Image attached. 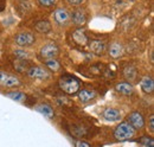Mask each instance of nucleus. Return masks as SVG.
<instances>
[{
  "label": "nucleus",
  "instance_id": "nucleus-1",
  "mask_svg": "<svg viewBox=\"0 0 154 147\" xmlns=\"http://www.w3.org/2000/svg\"><path fill=\"white\" fill-rule=\"evenodd\" d=\"M59 87L65 94L74 95L79 90V82L77 78L72 77V76L64 75L59 78Z\"/></svg>",
  "mask_w": 154,
  "mask_h": 147
},
{
  "label": "nucleus",
  "instance_id": "nucleus-2",
  "mask_svg": "<svg viewBox=\"0 0 154 147\" xmlns=\"http://www.w3.org/2000/svg\"><path fill=\"white\" fill-rule=\"evenodd\" d=\"M133 134H134V128L127 122L120 124L114 132V135L117 140H127V139L132 138Z\"/></svg>",
  "mask_w": 154,
  "mask_h": 147
},
{
  "label": "nucleus",
  "instance_id": "nucleus-3",
  "mask_svg": "<svg viewBox=\"0 0 154 147\" xmlns=\"http://www.w3.org/2000/svg\"><path fill=\"white\" fill-rule=\"evenodd\" d=\"M58 54H59V49H58V46L54 42L45 44V45L40 49V56H42L43 58H45V59H52V58H55Z\"/></svg>",
  "mask_w": 154,
  "mask_h": 147
},
{
  "label": "nucleus",
  "instance_id": "nucleus-4",
  "mask_svg": "<svg viewBox=\"0 0 154 147\" xmlns=\"http://www.w3.org/2000/svg\"><path fill=\"white\" fill-rule=\"evenodd\" d=\"M0 84L4 86V87L12 88V87L19 86L20 81L18 77H16L13 75H10V74H6L4 73V71H0Z\"/></svg>",
  "mask_w": 154,
  "mask_h": 147
},
{
  "label": "nucleus",
  "instance_id": "nucleus-5",
  "mask_svg": "<svg viewBox=\"0 0 154 147\" xmlns=\"http://www.w3.org/2000/svg\"><path fill=\"white\" fill-rule=\"evenodd\" d=\"M35 36L30 32H21L16 36V43L17 45H19L21 48H26V46H31L35 43Z\"/></svg>",
  "mask_w": 154,
  "mask_h": 147
},
{
  "label": "nucleus",
  "instance_id": "nucleus-6",
  "mask_svg": "<svg viewBox=\"0 0 154 147\" xmlns=\"http://www.w3.org/2000/svg\"><path fill=\"white\" fill-rule=\"evenodd\" d=\"M27 75L31 78H37V80H45L50 77V74L42 67H31L27 69Z\"/></svg>",
  "mask_w": 154,
  "mask_h": 147
},
{
  "label": "nucleus",
  "instance_id": "nucleus-7",
  "mask_svg": "<svg viewBox=\"0 0 154 147\" xmlns=\"http://www.w3.org/2000/svg\"><path fill=\"white\" fill-rule=\"evenodd\" d=\"M128 120H129V125L132 127H134L136 129L142 128L145 126V120H143V116L137 113V111H134L129 116H128Z\"/></svg>",
  "mask_w": 154,
  "mask_h": 147
},
{
  "label": "nucleus",
  "instance_id": "nucleus-8",
  "mask_svg": "<svg viewBox=\"0 0 154 147\" xmlns=\"http://www.w3.org/2000/svg\"><path fill=\"white\" fill-rule=\"evenodd\" d=\"M54 18H55V20L57 21L59 25H65L69 21V19H70V14L64 8H57L54 12Z\"/></svg>",
  "mask_w": 154,
  "mask_h": 147
},
{
  "label": "nucleus",
  "instance_id": "nucleus-9",
  "mask_svg": "<svg viewBox=\"0 0 154 147\" xmlns=\"http://www.w3.org/2000/svg\"><path fill=\"white\" fill-rule=\"evenodd\" d=\"M72 39L78 45H85L88 43V37H87V35L84 33V31L82 29H78L72 33Z\"/></svg>",
  "mask_w": 154,
  "mask_h": 147
},
{
  "label": "nucleus",
  "instance_id": "nucleus-10",
  "mask_svg": "<svg viewBox=\"0 0 154 147\" xmlns=\"http://www.w3.org/2000/svg\"><path fill=\"white\" fill-rule=\"evenodd\" d=\"M115 89L120 94H123V95H132L134 92V88L131 83H127V82H122V83H119L116 84Z\"/></svg>",
  "mask_w": 154,
  "mask_h": 147
},
{
  "label": "nucleus",
  "instance_id": "nucleus-11",
  "mask_svg": "<svg viewBox=\"0 0 154 147\" xmlns=\"http://www.w3.org/2000/svg\"><path fill=\"white\" fill-rule=\"evenodd\" d=\"M90 50H91L95 55L101 56L104 52V50H106V45H104V43L101 42V40H93V42L90 43Z\"/></svg>",
  "mask_w": 154,
  "mask_h": 147
},
{
  "label": "nucleus",
  "instance_id": "nucleus-12",
  "mask_svg": "<svg viewBox=\"0 0 154 147\" xmlns=\"http://www.w3.org/2000/svg\"><path fill=\"white\" fill-rule=\"evenodd\" d=\"M120 116H121L120 111L114 109V108H108L103 111V117L108 121H116L120 119Z\"/></svg>",
  "mask_w": 154,
  "mask_h": 147
},
{
  "label": "nucleus",
  "instance_id": "nucleus-13",
  "mask_svg": "<svg viewBox=\"0 0 154 147\" xmlns=\"http://www.w3.org/2000/svg\"><path fill=\"white\" fill-rule=\"evenodd\" d=\"M109 55L113 58H119L123 55V46L120 43H113L109 48Z\"/></svg>",
  "mask_w": 154,
  "mask_h": 147
},
{
  "label": "nucleus",
  "instance_id": "nucleus-14",
  "mask_svg": "<svg viewBox=\"0 0 154 147\" xmlns=\"http://www.w3.org/2000/svg\"><path fill=\"white\" fill-rule=\"evenodd\" d=\"M141 88L142 90L147 94H151L154 90V82L152 77H145L142 81H141Z\"/></svg>",
  "mask_w": 154,
  "mask_h": 147
},
{
  "label": "nucleus",
  "instance_id": "nucleus-15",
  "mask_svg": "<svg viewBox=\"0 0 154 147\" xmlns=\"http://www.w3.org/2000/svg\"><path fill=\"white\" fill-rule=\"evenodd\" d=\"M85 14L82 10H76L72 12V21L76 24V25H83L85 23Z\"/></svg>",
  "mask_w": 154,
  "mask_h": 147
},
{
  "label": "nucleus",
  "instance_id": "nucleus-16",
  "mask_svg": "<svg viewBox=\"0 0 154 147\" xmlns=\"http://www.w3.org/2000/svg\"><path fill=\"white\" fill-rule=\"evenodd\" d=\"M36 30L39 33H48L51 31V24L46 20H40L36 24Z\"/></svg>",
  "mask_w": 154,
  "mask_h": 147
},
{
  "label": "nucleus",
  "instance_id": "nucleus-17",
  "mask_svg": "<svg viewBox=\"0 0 154 147\" xmlns=\"http://www.w3.org/2000/svg\"><path fill=\"white\" fill-rule=\"evenodd\" d=\"M78 96H79V100L82 102H89V101H91L95 97V92L87 90V89H82L78 92Z\"/></svg>",
  "mask_w": 154,
  "mask_h": 147
},
{
  "label": "nucleus",
  "instance_id": "nucleus-18",
  "mask_svg": "<svg viewBox=\"0 0 154 147\" xmlns=\"http://www.w3.org/2000/svg\"><path fill=\"white\" fill-rule=\"evenodd\" d=\"M123 75H125V77L128 81H134L135 78H136V69H135L134 67H132V65H128V67L125 68Z\"/></svg>",
  "mask_w": 154,
  "mask_h": 147
},
{
  "label": "nucleus",
  "instance_id": "nucleus-19",
  "mask_svg": "<svg viewBox=\"0 0 154 147\" xmlns=\"http://www.w3.org/2000/svg\"><path fill=\"white\" fill-rule=\"evenodd\" d=\"M37 110H38L39 113L44 114L46 117H52L54 116V110H52V108L50 106H48V105H40V106L37 107Z\"/></svg>",
  "mask_w": 154,
  "mask_h": 147
},
{
  "label": "nucleus",
  "instance_id": "nucleus-20",
  "mask_svg": "<svg viewBox=\"0 0 154 147\" xmlns=\"http://www.w3.org/2000/svg\"><path fill=\"white\" fill-rule=\"evenodd\" d=\"M7 96H8L10 99L17 101V102H23V101L26 100V95L23 94V92H11L7 94Z\"/></svg>",
  "mask_w": 154,
  "mask_h": 147
},
{
  "label": "nucleus",
  "instance_id": "nucleus-21",
  "mask_svg": "<svg viewBox=\"0 0 154 147\" xmlns=\"http://www.w3.org/2000/svg\"><path fill=\"white\" fill-rule=\"evenodd\" d=\"M45 65H46L50 70H52V71H58V70L60 69L59 62L56 61L55 58H52V59H46V61H45Z\"/></svg>",
  "mask_w": 154,
  "mask_h": 147
},
{
  "label": "nucleus",
  "instance_id": "nucleus-22",
  "mask_svg": "<svg viewBox=\"0 0 154 147\" xmlns=\"http://www.w3.org/2000/svg\"><path fill=\"white\" fill-rule=\"evenodd\" d=\"M14 68H16L19 73L25 71V69H26V62H25V59H20V61L14 62Z\"/></svg>",
  "mask_w": 154,
  "mask_h": 147
},
{
  "label": "nucleus",
  "instance_id": "nucleus-23",
  "mask_svg": "<svg viewBox=\"0 0 154 147\" xmlns=\"http://www.w3.org/2000/svg\"><path fill=\"white\" fill-rule=\"evenodd\" d=\"M14 55L17 56L19 59H25V58L29 57V54L26 51H24V50H16L14 51Z\"/></svg>",
  "mask_w": 154,
  "mask_h": 147
},
{
  "label": "nucleus",
  "instance_id": "nucleus-24",
  "mask_svg": "<svg viewBox=\"0 0 154 147\" xmlns=\"http://www.w3.org/2000/svg\"><path fill=\"white\" fill-rule=\"evenodd\" d=\"M39 4L40 5H43V6H46V7H49V6H52L55 2H56V0H38Z\"/></svg>",
  "mask_w": 154,
  "mask_h": 147
},
{
  "label": "nucleus",
  "instance_id": "nucleus-25",
  "mask_svg": "<svg viewBox=\"0 0 154 147\" xmlns=\"http://www.w3.org/2000/svg\"><path fill=\"white\" fill-rule=\"evenodd\" d=\"M77 147H90V145L88 144V142H85V141H78L76 144Z\"/></svg>",
  "mask_w": 154,
  "mask_h": 147
},
{
  "label": "nucleus",
  "instance_id": "nucleus-26",
  "mask_svg": "<svg viewBox=\"0 0 154 147\" xmlns=\"http://www.w3.org/2000/svg\"><path fill=\"white\" fill-rule=\"evenodd\" d=\"M149 129H151V132L154 130V116L153 115L149 117Z\"/></svg>",
  "mask_w": 154,
  "mask_h": 147
},
{
  "label": "nucleus",
  "instance_id": "nucleus-27",
  "mask_svg": "<svg viewBox=\"0 0 154 147\" xmlns=\"http://www.w3.org/2000/svg\"><path fill=\"white\" fill-rule=\"evenodd\" d=\"M70 4H72V5H79V4H82L84 0H68Z\"/></svg>",
  "mask_w": 154,
  "mask_h": 147
},
{
  "label": "nucleus",
  "instance_id": "nucleus-28",
  "mask_svg": "<svg viewBox=\"0 0 154 147\" xmlns=\"http://www.w3.org/2000/svg\"><path fill=\"white\" fill-rule=\"evenodd\" d=\"M24 1H25V0H24Z\"/></svg>",
  "mask_w": 154,
  "mask_h": 147
}]
</instances>
